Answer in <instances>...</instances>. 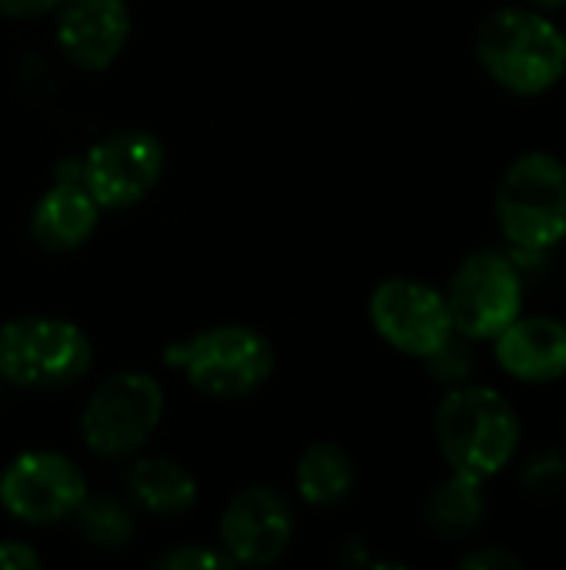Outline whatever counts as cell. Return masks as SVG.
Listing matches in <instances>:
<instances>
[{
    "instance_id": "277c9868",
    "label": "cell",
    "mask_w": 566,
    "mask_h": 570,
    "mask_svg": "<svg viewBox=\"0 0 566 570\" xmlns=\"http://www.w3.org/2000/svg\"><path fill=\"white\" fill-rule=\"evenodd\" d=\"M90 367L87 334L60 317H17L0 327V377L17 387H67Z\"/></svg>"
},
{
    "instance_id": "ba28073f",
    "label": "cell",
    "mask_w": 566,
    "mask_h": 570,
    "mask_svg": "<svg viewBox=\"0 0 566 570\" xmlns=\"http://www.w3.org/2000/svg\"><path fill=\"white\" fill-rule=\"evenodd\" d=\"M87 498L80 468L50 451H27L10 461L0 478V504L23 524H53L70 518Z\"/></svg>"
},
{
    "instance_id": "30bf717a",
    "label": "cell",
    "mask_w": 566,
    "mask_h": 570,
    "mask_svg": "<svg viewBox=\"0 0 566 570\" xmlns=\"http://www.w3.org/2000/svg\"><path fill=\"white\" fill-rule=\"evenodd\" d=\"M163 174V144L147 130H117L83 160V187L97 207L123 210L143 200Z\"/></svg>"
},
{
    "instance_id": "44dd1931",
    "label": "cell",
    "mask_w": 566,
    "mask_h": 570,
    "mask_svg": "<svg viewBox=\"0 0 566 570\" xmlns=\"http://www.w3.org/2000/svg\"><path fill=\"white\" fill-rule=\"evenodd\" d=\"M460 568L467 570H497V568H520V558H514L510 551H500V548H484V551H474L460 561Z\"/></svg>"
},
{
    "instance_id": "4fadbf2b",
    "label": "cell",
    "mask_w": 566,
    "mask_h": 570,
    "mask_svg": "<svg viewBox=\"0 0 566 570\" xmlns=\"http://www.w3.org/2000/svg\"><path fill=\"white\" fill-rule=\"evenodd\" d=\"M497 361L520 381H557L566 374V324L557 317H514L497 337Z\"/></svg>"
},
{
    "instance_id": "e0dca14e",
    "label": "cell",
    "mask_w": 566,
    "mask_h": 570,
    "mask_svg": "<svg viewBox=\"0 0 566 570\" xmlns=\"http://www.w3.org/2000/svg\"><path fill=\"white\" fill-rule=\"evenodd\" d=\"M297 491L314 508L340 504L354 491V464L337 444H314L297 464Z\"/></svg>"
},
{
    "instance_id": "d6986e66",
    "label": "cell",
    "mask_w": 566,
    "mask_h": 570,
    "mask_svg": "<svg viewBox=\"0 0 566 570\" xmlns=\"http://www.w3.org/2000/svg\"><path fill=\"white\" fill-rule=\"evenodd\" d=\"M520 484L530 498H540V501L566 498V451L560 448L537 451L520 471Z\"/></svg>"
},
{
    "instance_id": "6da1fadb",
    "label": "cell",
    "mask_w": 566,
    "mask_h": 570,
    "mask_svg": "<svg viewBox=\"0 0 566 570\" xmlns=\"http://www.w3.org/2000/svg\"><path fill=\"white\" fill-rule=\"evenodd\" d=\"M434 434L454 471L487 481L517 454L520 417L514 404L490 387H457L440 401Z\"/></svg>"
},
{
    "instance_id": "ac0fdd59",
    "label": "cell",
    "mask_w": 566,
    "mask_h": 570,
    "mask_svg": "<svg viewBox=\"0 0 566 570\" xmlns=\"http://www.w3.org/2000/svg\"><path fill=\"white\" fill-rule=\"evenodd\" d=\"M77 514V528L80 534L93 544V548H120L123 541H130L133 534V518L123 504L110 501V498H83Z\"/></svg>"
},
{
    "instance_id": "5b68a950",
    "label": "cell",
    "mask_w": 566,
    "mask_h": 570,
    "mask_svg": "<svg viewBox=\"0 0 566 570\" xmlns=\"http://www.w3.org/2000/svg\"><path fill=\"white\" fill-rule=\"evenodd\" d=\"M520 271L500 250L470 254L447 287L450 324L457 334L470 341H494L514 317H520Z\"/></svg>"
},
{
    "instance_id": "2e32d148",
    "label": "cell",
    "mask_w": 566,
    "mask_h": 570,
    "mask_svg": "<svg viewBox=\"0 0 566 570\" xmlns=\"http://www.w3.org/2000/svg\"><path fill=\"white\" fill-rule=\"evenodd\" d=\"M127 488L133 491V498L153 511V514H183L193 508L197 501V484L193 478L173 464V461H160V458H147L137 461L127 471Z\"/></svg>"
},
{
    "instance_id": "5bb4252c",
    "label": "cell",
    "mask_w": 566,
    "mask_h": 570,
    "mask_svg": "<svg viewBox=\"0 0 566 570\" xmlns=\"http://www.w3.org/2000/svg\"><path fill=\"white\" fill-rule=\"evenodd\" d=\"M97 200L80 180H57L30 214V234L43 250H73L97 227Z\"/></svg>"
},
{
    "instance_id": "9c48e42d",
    "label": "cell",
    "mask_w": 566,
    "mask_h": 570,
    "mask_svg": "<svg viewBox=\"0 0 566 570\" xmlns=\"http://www.w3.org/2000/svg\"><path fill=\"white\" fill-rule=\"evenodd\" d=\"M370 324L390 347L414 357H430L454 337L447 297L410 277H390L370 294Z\"/></svg>"
},
{
    "instance_id": "cb8c5ba5",
    "label": "cell",
    "mask_w": 566,
    "mask_h": 570,
    "mask_svg": "<svg viewBox=\"0 0 566 570\" xmlns=\"http://www.w3.org/2000/svg\"><path fill=\"white\" fill-rule=\"evenodd\" d=\"M564 37H566V33H564Z\"/></svg>"
},
{
    "instance_id": "9a60e30c",
    "label": "cell",
    "mask_w": 566,
    "mask_h": 570,
    "mask_svg": "<svg viewBox=\"0 0 566 570\" xmlns=\"http://www.w3.org/2000/svg\"><path fill=\"white\" fill-rule=\"evenodd\" d=\"M484 511H487L484 481L454 471V474H450L444 484H437L434 494L427 498L424 518H427V528H430L434 534L454 541V538H467L470 531H477L480 521H484Z\"/></svg>"
},
{
    "instance_id": "52a82bcc",
    "label": "cell",
    "mask_w": 566,
    "mask_h": 570,
    "mask_svg": "<svg viewBox=\"0 0 566 570\" xmlns=\"http://www.w3.org/2000/svg\"><path fill=\"white\" fill-rule=\"evenodd\" d=\"M183 364L190 384L210 397H244L257 391L274 371V347L250 327H214L183 344Z\"/></svg>"
},
{
    "instance_id": "7a4b0ae2",
    "label": "cell",
    "mask_w": 566,
    "mask_h": 570,
    "mask_svg": "<svg viewBox=\"0 0 566 570\" xmlns=\"http://www.w3.org/2000/svg\"><path fill=\"white\" fill-rule=\"evenodd\" d=\"M484 70L514 94H544L566 70V37L537 10L500 7L477 30Z\"/></svg>"
},
{
    "instance_id": "8fae6325",
    "label": "cell",
    "mask_w": 566,
    "mask_h": 570,
    "mask_svg": "<svg viewBox=\"0 0 566 570\" xmlns=\"http://www.w3.org/2000/svg\"><path fill=\"white\" fill-rule=\"evenodd\" d=\"M294 538L290 504L274 488L240 491L220 518V544L234 564H270Z\"/></svg>"
},
{
    "instance_id": "603a6c76",
    "label": "cell",
    "mask_w": 566,
    "mask_h": 570,
    "mask_svg": "<svg viewBox=\"0 0 566 570\" xmlns=\"http://www.w3.org/2000/svg\"><path fill=\"white\" fill-rule=\"evenodd\" d=\"M63 0H0V13L7 17H40L47 10H53Z\"/></svg>"
},
{
    "instance_id": "3957f363",
    "label": "cell",
    "mask_w": 566,
    "mask_h": 570,
    "mask_svg": "<svg viewBox=\"0 0 566 570\" xmlns=\"http://www.w3.org/2000/svg\"><path fill=\"white\" fill-rule=\"evenodd\" d=\"M497 220L520 250H547L566 237V164L530 150L517 157L497 187Z\"/></svg>"
},
{
    "instance_id": "7c38bea8",
    "label": "cell",
    "mask_w": 566,
    "mask_h": 570,
    "mask_svg": "<svg viewBox=\"0 0 566 570\" xmlns=\"http://www.w3.org/2000/svg\"><path fill=\"white\" fill-rule=\"evenodd\" d=\"M130 33L123 0H67L57 17V47L80 70H103Z\"/></svg>"
},
{
    "instance_id": "7402d4cb",
    "label": "cell",
    "mask_w": 566,
    "mask_h": 570,
    "mask_svg": "<svg viewBox=\"0 0 566 570\" xmlns=\"http://www.w3.org/2000/svg\"><path fill=\"white\" fill-rule=\"evenodd\" d=\"M40 568V558L33 548L20 541H0V570H30Z\"/></svg>"
},
{
    "instance_id": "8992f818",
    "label": "cell",
    "mask_w": 566,
    "mask_h": 570,
    "mask_svg": "<svg viewBox=\"0 0 566 570\" xmlns=\"http://www.w3.org/2000/svg\"><path fill=\"white\" fill-rule=\"evenodd\" d=\"M163 391L150 374L123 371L107 377L87 401L80 417L83 441L100 458L133 454L160 424Z\"/></svg>"
},
{
    "instance_id": "ffe728a7",
    "label": "cell",
    "mask_w": 566,
    "mask_h": 570,
    "mask_svg": "<svg viewBox=\"0 0 566 570\" xmlns=\"http://www.w3.org/2000/svg\"><path fill=\"white\" fill-rule=\"evenodd\" d=\"M157 568L170 570H193V568H234L227 554L207 551V548H177L163 558H157Z\"/></svg>"
}]
</instances>
